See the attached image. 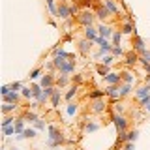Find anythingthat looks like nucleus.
Wrapping results in <instances>:
<instances>
[{
  "label": "nucleus",
  "instance_id": "nucleus-1",
  "mask_svg": "<svg viewBox=\"0 0 150 150\" xmlns=\"http://www.w3.org/2000/svg\"><path fill=\"white\" fill-rule=\"evenodd\" d=\"M64 143H66V139H64L62 131L56 128L54 124H51L49 126V139H47V146L56 148V146H60V144H64Z\"/></svg>",
  "mask_w": 150,
  "mask_h": 150
},
{
  "label": "nucleus",
  "instance_id": "nucleus-2",
  "mask_svg": "<svg viewBox=\"0 0 150 150\" xmlns=\"http://www.w3.org/2000/svg\"><path fill=\"white\" fill-rule=\"evenodd\" d=\"M94 19H96V15H94L90 9H83L77 15V23L83 26H90V25H94Z\"/></svg>",
  "mask_w": 150,
  "mask_h": 150
},
{
  "label": "nucleus",
  "instance_id": "nucleus-3",
  "mask_svg": "<svg viewBox=\"0 0 150 150\" xmlns=\"http://www.w3.org/2000/svg\"><path fill=\"white\" fill-rule=\"evenodd\" d=\"M112 122H115L116 131H118V133L128 131V118H126L124 115H116V112H112Z\"/></svg>",
  "mask_w": 150,
  "mask_h": 150
},
{
  "label": "nucleus",
  "instance_id": "nucleus-4",
  "mask_svg": "<svg viewBox=\"0 0 150 150\" xmlns=\"http://www.w3.org/2000/svg\"><path fill=\"white\" fill-rule=\"evenodd\" d=\"M96 43L100 45V53H98V56H103V54H107V53L112 51V43L109 40H105V38H101V36L96 38Z\"/></svg>",
  "mask_w": 150,
  "mask_h": 150
},
{
  "label": "nucleus",
  "instance_id": "nucleus-5",
  "mask_svg": "<svg viewBox=\"0 0 150 150\" xmlns=\"http://www.w3.org/2000/svg\"><path fill=\"white\" fill-rule=\"evenodd\" d=\"M73 11H75L73 6H69V4H66V2H60L58 4V15H56V17L66 21V19H69V17L73 15Z\"/></svg>",
  "mask_w": 150,
  "mask_h": 150
},
{
  "label": "nucleus",
  "instance_id": "nucleus-6",
  "mask_svg": "<svg viewBox=\"0 0 150 150\" xmlns=\"http://www.w3.org/2000/svg\"><path fill=\"white\" fill-rule=\"evenodd\" d=\"M96 41H92V40H88V38H84V40H81L77 43V49H79V53H83V54H88L92 51V47Z\"/></svg>",
  "mask_w": 150,
  "mask_h": 150
},
{
  "label": "nucleus",
  "instance_id": "nucleus-7",
  "mask_svg": "<svg viewBox=\"0 0 150 150\" xmlns=\"http://www.w3.org/2000/svg\"><path fill=\"white\" fill-rule=\"evenodd\" d=\"M105 96L112 98V100H118V98H120V86H118V84H107Z\"/></svg>",
  "mask_w": 150,
  "mask_h": 150
},
{
  "label": "nucleus",
  "instance_id": "nucleus-8",
  "mask_svg": "<svg viewBox=\"0 0 150 150\" xmlns=\"http://www.w3.org/2000/svg\"><path fill=\"white\" fill-rule=\"evenodd\" d=\"M133 51H135V53H139V54H143L144 51H146V47H144V41H143V38H139L137 34L133 36Z\"/></svg>",
  "mask_w": 150,
  "mask_h": 150
},
{
  "label": "nucleus",
  "instance_id": "nucleus-9",
  "mask_svg": "<svg viewBox=\"0 0 150 150\" xmlns=\"http://www.w3.org/2000/svg\"><path fill=\"white\" fill-rule=\"evenodd\" d=\"M103 81H105L107 84H120V81H122V75L120 73H107L105 77H103Z\"/></svg>",
  "mask_w": 150,
  "mask_h": 150
},
{
  "label": "nucleus",
  "instance_id": "nucleus-10",
  "mask_svg": "<svg viewBox=\"0 0 150 150\" xmlns=\"http://www.w3.org/2000/svg\"><path fill=\"white\" fill-rule=\"evenodd\" d=\"M21 96L23 94H19L17 90H11V92H8L6 96H2V98H4V101H8V103H19L21 101Z\"/></svg>",
  "mask_w": 150,
  "mask_h": 150
},
{
  "label": "nucleus",
  "instance_id": "nucleus-11",
  "mask_svg": "<svg viewBox=\"0 0 150 150\" xmlns=\"http://www.w3.org/2000/svg\"><path fill=\"white\" fill-rule=\"evenodd\" d=\"M98 32H100V36H101V38L109 40V38L112 36V32H115V30H112V28H111L109 25H105V23H103V25H100V26H98Z\"/></svg>",
  "mask_w": 150,
  "mask_h": 150
},
{
  "label": "nucleus",
  "instance_id": "nucleus-12",
  "mask_svg": "<svg viewBox=\"0 0 150 150\" xmlns=\"http://www.w3.org/2000/svg\"><path fill=\"white\" fill-rule=\"evenodd\" d=\"M58 71H60V75H69V73H73V71H75V64L66 60V62L58 68Z\"/></svg>",
  "mask_w": 150,
  "mask_h": 150
},
{
  "label": "nucleus",
  "instance_id": "nucleus-13",
  "mask_svg": "<svg viewBox=\"0 0 150 150\" xmlns=\"http://www.w3.org/2000/svg\"><path fill=\"white\" fill-rule=\"evenodd\" d=\"M100 36V32H98V28H94V25L90 26H84V38H88V40L96 41V38Z\"/></svg>",
  "mask_w": 150,
  "mask_h": 150
},
{
  "label": "nucleus",
  "instance_id": "nucleus-14",
  "mask_svg": "<svg viewBox=\"0 0 150 150\" xmlns=\"http://www.w3.org/2000/svg\"><path fill=\"white\" fill-rule=\"evenodd\" d=\"M111 15H112V13L109 11V9H107L105 4H103V6H100V8L96 9V17L100 19V21H105V19H107V17H111Z\"/></svg>",
  "mask_w": 150,
  "mask_h": 150
},
{
  "label": "nucleus",
  "instance_id": "nucleus-15",
  "mask_svg": "<svg viewBox=\"0 0 150 150\" xmlns=\"http://www.w3.org/2000/svg\"><path fill=\"white\" fill-rule=\"evenodd\" d=\"M105 111V101L101 100H92V112H96V115H100V112Z\"/></svg>",
  "mask_w": 150,
  "mask_h": 150
},
{
  "label": "nucleus",
  "instance_id": "nucleus-16",
  "mask_svg": "<svg viewBox=\"0 0 150 150\" xmlns=\"http://www.w3.org/2000/svg\"><path fill=\"white\" fill-rule=\"evenodd\" d=\"M36 137V128H26L23 133H17L15 139H34Z\"/></svg>",
  "mask_w": 150,
  "mask_h": 150
},
{
  "label": "nucleus",
  "instance_id": "nucleus-17",
  "mask_svg": "<svg viewBox=\"0 0 150 150\" xmlns=\"http://www.w3.org/2000/svg\"><path fill=\"white\" fill-rule=\"evenodd\" d=\"M144 96H150V84H144V86H141L135 90V98L137 100H143Z\"/></svg>",
  "mask_w": 150,
  "mask_h": 150
},
{
  "label": "nucleus",
  "instance_id": "nucleus-18",
  "mask_svg": "<svg viewBox=\"0 0 150 150\" xmlns=\"http://www.w3.org/2000/svg\"><path fill=\"white\" fill-rule=\"evenodd\" d=\"M40 84H41L43 88H47V86H53V84H54V77H53V73H45L43 77H41Z\"/></svg>",
  "mask_w": 150,
  "mask_h": 150
},
{
  "label": "nucleus",
  "instance_id": "nucleus-19",
  "mask_svg": "<svg viewBox=\"0 0 150 150\" xmlns=\"http://www.w3.org/2000/svg\"><path fill=\"white\" fill-rule=\"evenodd\" d=\"M30 88H32V98L34 100H40L43 96V86L41 84H30Z\"/></svg>",
  "mask_w": 150,
  "mask_h": 150
},
{
  "label": "nucleus",
  "instance_id": "nucleus-20",
  "mask_svg": "<svg viewBox=\"0 0 150 150\" xmlns=\"http://www.w3.org/2000/svg\"><path fill=\"white\" fill-rule=\"evenodd\" d=\"M137 62H139V53L131 51V53L126 54V64H128V66H135Z\"/></svg>",
  "mask_w": 150,
  "mask_h": 150
},
{
  "label": "nucleus",
  "instance_id": "nucleus-21",
  "mask_svg": "<svg viewBox=\"0 0 150 150\" xmlns=\"http://www.w3.org/2000/svg\"><path fill=\"white\" fill-rule=\"evenodd\" d=\"M98 129H100V124L94 122V120H88L86 124H84V133H94V131H98Z\"/></svg>",
  "mask_w": 150,
  "mask_h": 150
},
{
  "label": "nucleus",
  "instance_id": "nucleus-22",
  "mask_svg": "<svg viewBox=\"0 0 150 150\" xmlns=\"http://www.w3.org/2000/svg\"><path fill=\"white\" fill-rule=\"evenodd\" d=\"M77 92H79V86H77V84H73V86H71V88H69L68 92L64 94V98H66V100H68V101H71L73 98L77 96Z\"/></svg>",
  "mask_w": 150,
  "mask_h": 150
},
{
  "label": "nucleus",
  "instance_id": "nucleus-23",
  "mask_svg": "<svg viewBox=\"0 0 150 150\" xmlns=\"http://www.w3.org/2000/svg\"><path fill=\"white\" fill-rule=\"evenodd\" d=\"M122 30H115L112 32V36H111V43L112 45H120V41H122Z\"/></svg>",
  "mask_w": 150,
  "mask_h": 150
},
{
  "label": "nucleus",
  "instance_id": "nucleus-24",
  "mask_svg": "<svg viewBox=\"0 0 150 150\" xmlns=\"http://www.w3.org/2000/svg\"><path fill=\"white\" fill-rule=\"evenodd\" d=\"M131 94V84L129 83H122L120 84V98H126Z\"/></svg>",
  "mask_w": 150,
  "mask_h": 150
},
{
  "label": "nucleus",
  "instance_id": "nucleus-25",
  "mask_svg": "<svg viewBox=\"0 0 150 150\" xmlns=\"http://www.w3.org/2000/svg\"><path fill=\"white\" fill-rule=\"evenodd\" d=\"M25 122H26L25 118H15V124H13V126H15V131H17V133H23V131L26 129Z\"/></svg>",
  "mask_w": 150,
  "mask_h": 150
},
{
  "label": "nucleus",
  "instance_id": "nucleus-26",
  "mask_svg": "<svg viewBox=\"0 0 150 150\" xmlns=\"http://www.w3.org/2000/svg\"><path fill=\"white\" fill-rule=\"evenodd\" d=\"M17 107H19V103H8V101H4V105H2V112H4V115H8V112L15 111Z\"/></svg>",
  "mask_w": 150,
  "mask_h": 150
},
{
  "label": "nucleus",
  "instance_id": "nucleus-27",
  "mask_svg": "<svg viewBox=\"0 0 150 150\" xmlns=\"http://www.w3.org/2000/svg\"><path fill=\"white\" fill-rule=\"evenodd\" d=\"M47 2V6H49V11H51V15H58V6H56V0H45Z\"/></svg>",
  "mask_w": 150,
  "mask_h": 150
},
{
  "label": "nucleus",
  "instance_id": "nucleus-28",
  "mask_svg": "<svg viewBox=\"0 0 150 150\" xmlns=\"http://www.w3.org/2000/svg\"><path fill=\"white\" fill-rule=\"evenodd\" d=\"M77 111H79V105H75V103L69 101V103H68V107H66V112H68V116L77 115Z\"/></svg>",
  "mask_w": 150,
  "mask_h": 150
},
{
  "label": "nucleus",
  "instance_id": "nucleus-29",
  "mask_svg": "<svg viewBox=\"0 0 150 150\" xmlns=\"http://www.w3.org/2000/svg\"><path fill=\"white\" fill-rule=\"evenodd\" d=\"M115 58H116V56L112 54V53H111V54L107 53V54H103V56H101V64H105V66H111L112 62H115Z\"/></svg>",
  "mask_w": 150,
  "mask_h": 150
},
{
  "label": "nucleus",
  "instance_id": "nucleus-30",
  "mask_svg": "<svg viewBox=\"0 0 150 150\" xmlns=\"http://www.w3.org/2000/svg\"><path fill=\"white\" fill-rule=\"evenodd\" d=\"M133 30H135V26L131 25V21H126L124 26H122V34H133Z\"/></svg>",
  "mask_w": 150,
  "mask_h": 150
},
{
  "label": "nucleus",
  "instance_id": "nucleus-31",
  "mask_svg": "<svg viewBox=\"0 0 150 150\" xmlns=\"http://www.w3.org/2000/svg\"><path fill=\"white\" fill-rule=\"evenodd\" d=\"M120 75H122V83H133V73L131 71H120Z\"/></svg>",
  "mask_w": 150,
  "mask_h": 150
},
{
  "label": "nucleus",
  "instance_id": "nucleus-32",
  "mask_svg": "<svg viewBox=\"0 0 150 150\" xmlns=\"http://www.w3.org/2000/svg\"><path fill=\"white\" fill-rule=\"evenodd\" d=\"M105 6H107V9L115 15V13H118V8H116V4H115V0H105Z\"/></svg>",
  "mask_w": 150,
  "mask_h": 150
},
{
  "label": "nucleus",
  "instance_id": "nucleus-33",
  "mask_svg": "<svg viewBox=\"0 0 150 150\" xmlns=\"http://www.w3.org/2000/svg\"><path fill=\"white\" fill-rule=\"evenodd\" d=\"M96 71H98V75H101V77H105L107 73H111V71H109V66H105V64H100V66L96 68Z\"/></svg>",
  "mask_w": 150,
  "mask_h": 150
},
{
  "label": "nucleus",
  "instance_id": "nucleus-34",
  "mask_svg": "<svg viewBox=\"0 0 150 150\" xmlns=\"http://www.w3.org/2000/svg\"><path fill=\"white\" fill-rule=\"evenodd\" d=\"M60 98H62V94H60V90H54V94H53V96H51V105H58V103H60Z\"/></svg>",
  "mask_w": 150,
  "mask_h": 150
},
{
  "label": "nucleus",
  "instance_id": "nucleus-35",
  "mask_svg": "<svg viewBox=\"0 0 150 150\" xmlns=\"http://www.w3.org/2000/svg\"><path fill=\"white\" fill-rule=\"evenodd\" d=\"M2 133L6 135V137H11V135H17V131H15V126H8V128H2Z\"/></svg>",
  "mask_w": 150,
  "mask_h": 150
},
{
  "label": "nucleus",
  "instance_id": "nucleus-36",
  "mask_svg": "<svg viewBox=\"0 0 150 150\" xmlns=\"http://www.w3.org/2000/svg\"><path fill=\"white\" fill-rule=\"evenodd\" d=\"M103 96H105V90H94V92L88 94L90 100H100V98H103Z\"/></svg>",
  "mask_w": 150,
  "mask_h": 150
},
{
  "label": "nucleus",
  "instance_id": "nucleus-37",
  "mask_svg": "<svg viewBox=\"0 0 150 150\" xmlns=\"http://www.w3.org/2000/svg\"><path fill=\"white\" fill-rule=\"evenodd\" d=\"M137 137H139V131H137V129L128 131V141H129V143H135V141H137ZM128 141H126V143H128Z\"/></svg>",
  "mask_w": 150,
  "mask_h": 150
},
{
  "label": "nucleus",
  "instance_id": "nucleus-38",
  "mask_svg": "<svg viewBox=\"0 0 150 150\" xmlns=\"http://www.w3.org/2000/svg\"><path fill=\"white\" fill-rule=\"evenodd\" d=\"M23 118H25V120H30V122H36L38 118H40V116H38V115H36L34 111H32V112H30V111H26V112H25V116H23Z\"/></svg>",
  "mask_w": 150,
  "mask_h": 150
},
{
  "label": "nucleus",
  "instance_id": "nucleus-39",
  "mask_svg": "<svg viewBox=\"0 0 150 150\" xmlns=\"http://www.w3.org/2000/svg\"><path fill=\"white\" fill-rule=\"evenodd\" d=\"M54 56H62V58H71L73 54H69V53H66L64 49H54Z\"/></svg>",
  "mask_w": 150,
  "mask_h": 150
},
{
  "label": "nucleus",
  "instance_id": "nucleus-40",
  "mask_svg": "<svg viewBox=\"0 0 150 150\" xmlns=\"http://www.w3.org/2000/svg\"><path fill=\"white\" fill-rule=\"evenodd\" d=\"M21 94H23V98L30 100V98H32V88H28V86H23V88H21Z\"/></svg>",
  "mask_w": 150,
  "mask_h": 150
},
{
  "label": "nucleus",
  "instance_id": "nucleus-41",
  "mask_svg": "<svg viewBox=\"0 0 150 150\" xmlns=\"http://www.w3.org/2000/svg\"><path fill=\"white\" fill-rule=\"evenodd\" d=\"M111 53L115 54V56H122V54H124V49H122L120 45H112V51H111Z\"/></svg>",
  "mask_w": 150,
  "mask_h": 150
},
{
  "label": "nucleus",
  "instance_id": "nucleus-42",
  "mask_svg": "<svg viewBox=\"0 0 150 150\" xmlns=\"http://www.w3.org/2000/svg\"><path fill=\"white\" fill-rule=\"evenodd\" d=\"M56 83H58V86H66V84H68L69 83V79H68V75H60V77H58V81H56Z\"/></svg>",
  "mask_w": 150,
  "mask_h": 150
},
{
  "label": "nucleus",
  "instance_id": "nucleus-43",
  "mask_svg": "<svg viewBox=\"0 0 150 150\" xmlns=\"http://www.w3.org/2000/svg\"><path fill=\"white\" fill-rule=\"evenodd\" d=\"M13 124H15V118H11V116H6L2 120V128H8V126H13Z\"/></svg>",
  "mask_w": 150,
  "mask_h": 150
},
{
  "label": "nucleus",
  "instance_id": "nucleus-44",
  "mask_svg": "<svg viewBox=\"0 0 150 150\" xmlns=\"http://www.w3.org/2000/svg\"><path fill=\"white\" fill-rule=\"evenodd\" d=\"M34 128H36V129H45V122L41 120V118H38V120L34 122Z\"/></svg>",
  "mask_w": 150,
  "mask_h": 150
},
{
  "label": "nucleus",
  "instance_id": "nucleus-45",
  "mask_svg": "<svg viewBox=\"0 0 150 150\" xmlns=\"http://www.w3.org/2000/svg\"><path fill=\"white\" fill-rule=\"evenodd\" d=\"M9 86H11V90H21V88H23V83H19V81H13L11 84H9Z\"/></svg>",
  "mask_w": 150,
  "mask_h": 150
},
{
  "label": "nucleus",
  "instance_id": "nucleus-46",
  "mask_svg": "<svg viewBox=\"0 0 150 150\" xmlns=\"http://www.w3.org/2000/svg\"><path fill=\"white\" fill-rule=\"evenodd\" d=\"M112 112H116V115H122V112H124V105H122V103H116L115 105V111Z\"/></svg>",
  "mask_w": 150,
  "mask_h": 150
},
{
  "label": "nucleus",
  "instance_id": "nucleus-47",
  "mask_svg": "<svg viewBox=\"0 0 150 150\" xmlns=\"http://www.w3.org/2000/svg\"><path fill=\"white\" fill-rule=\"evenodd\" d=\"M40 75H41V69H40V68H36L34 71H30V79H38Z\"/></svg>",
  "mask_w": 150,
  "mask_h": 150
},
{
  "label": "nucleus",
  "instance_id": "nucleus-48",
  "mask_svg": "<svg viewBox=\"0 0 150 150\" xmlns=\"http://www.w3.org/2000/svg\"><path fill=\"white\" fill-rule=\"evenodd\" d=\"M8 92H11V86H9V84H4V86L0 88V94H2V96H6Z\"/></svg>",
  "mask_w": 150,
  "mask_h": 150
},
{
  "label": "nucleus",
  "instance_id": "nucleus-49",
  "mask_svg": "<svg viewBox=\"0 0 150 150\" xmlns=\"http://www.w3.org/2000/svg\"><path fill=\"white\" fill-rule=\"evenodd\" d=\"M139 103H141V105H143V107H146V105H150V96H144L143 100H139Z\"/></svg>",
  "mask_w": 150,
  "mask_h": 150
},
{
  "label": "nucleus",
  "instance_id": "nucleus-50",
  "mask_svg": "<svg viewBox=\"0 0 150 150\" xmlns=\"http://www.w3.org/2000/svg\"><path fill=\"white\" fill-rule=\"evenodd\" d=\"M71 81H73V84H81L83 83V77H81V75H73Z\"/></svg>",
  "mask_w": 150,
  "mask_h": 150
},
{
  "label": "nucleus",
  "instance_id": "nucleus-51",
  "mask_svg": "<svg viewBox=\"0 0 150 150\" xmlns=\"http://www.w3.org/2000/svg\"><path fill=\"white\" fill-rule=\"evenodd\" d=\"M124 150H133V143H129V141H128V143L124 144Z\"/></svg>",
  "mask_w": 150,
  "mask_h": 150
},
{
  "label": "nucleus",
  "instance_id": "nucleus-52",
  "mask_svg": "<svg viewBox=\"0 0 150 150\" xmlns=\"http://www.w3.org/2000/svg\"><path fill=\"white\" fill-rule=\"evenodd\" d=\"M146 83H148V84H150V73H148V75H146Z\"/></svg>",
  "mask_w": 150,
  "mask_h": 150
},
{
  "label": "nucleus",
  "instance_id": "nucleus-53",
  "mask_svg": "<svg viewBox=\"0 0 150 150\" xmlns=\"http://www.w3.org/2000/svg\"><path fill=\"white\" fill-rule=\"evenodd\" d=\"M144 109H146V111H148V112H150V105H146V107H144Z\"/></svg>",
  "mask_w": 150,
  "mask_h": 150
},
{
  "label": "nucleus",
  "instance_id": "nucleus-54",
  "mask_svg": "<svg viewBox=\"0 0 150 150\" xmlns=\"http://www.w3.org/2000/svg\"><path fill=\"white\" fill-rule=\"evenodd\" d=\"M2 150H8V148H6V146H4V148H2Z\"/></svg>",
  "mask_w": 150,
  "mask_h": 150
},
{
  "label": "nucleus",
  "instance_id": "nucleus-55",
  "mask_svg": "<svg viewBox=\"0 0 150 150\" xmlns=\"http://www.w3.org/2000/svg\"><path fill=\"white\" fill-rule=\"evenodd\" d=\"M11 150H17V148H11Z\"/></svg>",
  "mask_w": 150,
  "mask_h": 150
}]
</instances>
